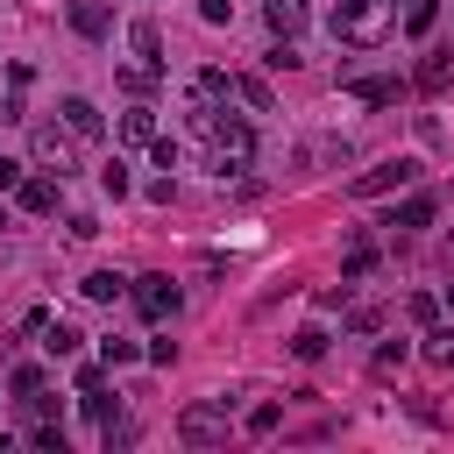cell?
Instances as JSON below:
<instances>
[{
    "label": "cell",
    "mask_w": 454,
    "mask_h": 454,
    "mask_svg": "<svg viewBox=\"0 0 454 454\" xmlns=\"http://www.w3.org/2000/svg\"><path fill=\"white\" fill-rule=\"evenodd\" d=\"M390 7H397V0H340V7H333V35L355 43V50H376V43L390 35Z\"/></svg>",
    "instance_id": "obj_1"
},
{
    "label": "cell",
    "mask_w": 454,
    "mask_h": 454,
    "mask_svg": "<svg viewBox=\"0 0 454 454\" xmlns=\"http://www.w3.org/2000/svg\"><path fill=\"white\" fill-rule=\"evenodd\" d=\"M177 440H184V447H220V440H227V397H220V404H192V411L177 419Z\"/></svg>",
    "instance_id": "obj_2"
},
{
    "label": "cell",
    "mask_w": 454,
    "mask_h": 454,
    "mask_svg": "<svg viewBox=\"0 0 454 454\" xmlns=\"http://www.w3.org/2000/svg\"><path fill=\"white\" fill-rule=\"evenodd\" d=\"M411 177H419V163H411V156H390V163L362 170V177H355L348 192H355V199H376V192H397V184H411Z\"/></svg>",
    "instance_id": "obj_3"
},
{
    "label": "cell",
    "mask_w": 454,
    "mask_h": 454,
    "mask_svg": "<svg viewBox=\"0 0 454 454\" xmlns=\"http://www.w3.org/2000/svg\"><path fill=\"white\" fill-rule=\"evenodd\" d=\"M135 312L142 319H170L177 312V284L170 277H135Z\"/></svg>",
    "instance_id": "obj_4"
},
{
    "label": "cell",
    "mask_w": 454,
    "mask_h": 454,
    "mask_svg": "<svg viewBox=\"0 0 454 454\" xmlns=\"http://www.w3.org/2000/svg\"><path fill=\"white\" fill-rule=\"evenodd\" d=\"M35 163H50L57 177H64V170H78V149H71V135H57V128H35Z\"/></svg>",
    "instance_id": "obj_5"
},
{
    "label": "cell",
    "mask_w": 454,
    "mask_h": 454,
    "mask_svg": "<svg viewBox=\"0 0 454 454\" xmlns=\"http://www.w3.org/2000/svg\"><path fill=\"white\" fill-rule=\"evenodd\" d=\"M64 128H71L78 142H99V128H106V121H99V106H92V99H64Z\"/></svg>",
    "instance_id": "obj_6"
},
{
    "label": "cell",
    "mask_w": 454,
    "mask_h": 454,
    "mask_svg": "<svg viewBox=\"0 0 454 454\" xmlns=\"http://www.w3.org/2000/svg\"><path fill=\"white\" fill-rule=\"evenodd\" d=\"M14 199H21V213H57V177H21Z\"/></svg>",
    "instance_id": "obj_7"
},
{
    "label": "cell",
    "mask_w": 454,
    "mask_h": 454,
    "mask_svg": "<svg viewBox=\"0 0 454 454\" xmlns=\"http://www.w3.org/2000/svg\"><path fill=\"white\" fill-rule=\"evenodd\" d=\"M71 28H78V35H92V43H99V35H106V28H114V14H106V7H99V0H71Z\"/></svg>",
    "instance_id": "obj_8"
},
{
    "label": "cell",
    "mask_w": 454,
    "mask_h": 454,
    "mask_svg": "<svg viewBox=\"0 0 454 454\" xmlns=\"http://www.w3.org/2000/svg\"><path fill=\"white\" fill-rule=\"evenodd\" d=\"M348 92H355L362 106H390V99H397V78H348Z\"/></svg>",
    "instance_id": "obj_9"
},
{
    "label": "cell",
    "mask_w": 454,
    "mask_h": 454,
    "mask_svg": "<svg viewBox=\"0 0 454 454\" xmlns=\"http://www.w3.org/2000/svg\"><path fill=\"white\" fill-rule=\"evenodd\" d=\"M270 28L277 35H298L305 28V0H270Z\"/></svg>",
    "instance_id": "obj_10"
},
{
    "label": "cell",
    "mask_w": 454,
    "mask_h": 454,
    "mask_svg": "<svg viewBox=\"0 0 454 454\" xmlns=\"http://www.w3.org/2000/svg\"><path fill=\"white\" fill-rule=\"evenodd\" d=\"M419 85H426V92H447V85H454V57H426V64H419Z\"/></svg>",
    "instance_id": "obj_11"
},
{
    "label": "cell",
    "mask_w": 454,
    "mask_h": 454,
    "mask_svg": "<svg viewBox=\"0 0 454 454\" xmlns=\"http://www.w3.org/2000/svg\"><path fill=\"white\" fill-rule=\"evenodd\" d=\"M78 291H85V298H99V305H106V298H121V291H128V277H114V270H92V277H85V284H78Z\"/></svg>",
    "instance_id": "obj_12"
},
{
    "label": "cell",
    "mask_w": 454,
    "mask_h": 454,
    "mask_svg": "<svg viewBox=\"0 0 454 454\" xmlns=\"http://www.w3.org/2000/svg\"><path fill=\"white\" fill-rule=\"evenodd\" d=\"M121 135H128V142H156V114H149V106L121 114Z\"/></svg>",
    "instance_id": "obj_13"
},
{
    "label": "cell",
    "mask_w": 454,
    "mask_h": 454,
    "mask_svg": "<svg viewBox=\"0 0 454 454\" xmlns=\"http://www.w3.org/2000/svg\"><path fill=\"white\" fill-rule=\"evenodd\" d=\"M426 220H433V199H426V192H419V199H404V206L390 213V227H426Z\"/></svg>",
    "instance_id": "obj_14"
},
{
    "label": "cell",
    "mask_w": 454,
    "mask_h": 454,
    "mask_svg": "<svg viewBox=\"0 0 454 454\" xmlns=\"http://www.w3.org/2000/svg\"><path fill=\"white\" fill-rule=\"evenodd\" d=\"M227 92H241L255 114H270V85H262V78H227Z\"/></svg>",
    "instance_id": "obj_15"
},
{
    "label": "cell",
    "mask_w": 454,
    "mask_h": 454,
    "mask_svg": "<svg viewBox=\"0 0 454 454\" xmlns=\"http://www.w3.org/2000/svg\"><path fill=\"white\" fill-rule=\"evenodd\" d=\"M43 454H64V419H35V433H28Z\"/></svg>",
    "instance_id": "obj_16"
},
{
    "label": "cell",
    "mask_w": 454,
    "mask_h": 454,
    "mask_svg": "<svg viewBox=\"0 0 454 454\" xmlns=\"http://www.w3.org/2000/svg\"><path fill=\"white\" fill-rule=\"evenodd\" d=\"M426 362H433V369H447V362H454V333H447V326H433V333H426Z\"/></svg>",
    "instance_id": "obj_17"
},
{
    "label": "cell",
    "mask_w": 454,
    "mask_h": 454,
    "mask_svg": "<svg viewBox=\"0 0 454 454\" xmlns=\"http://www.w3.org/2000/svg\"><path fill=\"white\" fill-rule=\"evenodd\" d=\"M369 270H376V248H369V241H355V248H348V262H340V277H369Z\"/></svg>",
    "instance_id": "obj_18"
},
{
    "label": "cell",
    "mask_w": 454,
    "mask_h": 454,
    "mask_svg": "<svg viewBox=\"0 0 454 454\" xmlns=\"http://www.w3.org/2000/svg\"><path fill=\"white\" fill-rule=\"evenodd\" d=\"M291 355H298V362H319V355H326V333H319V326H305V333L291 340Z\"/></svg>",
    "instance_id": "obj_19"
},
{
    "label": "cell",
    "mask_w": 454,
    "mask_h": 454,
    "mask_svg": "<svg viewBox=\"0 0 454 454\" xmlns=\"http://www.w3.org/2000/svg\"><path fill=\"white\" fill-rule=\"evenodd\" d=\"M7 390H14V397H35V390H43V369H35V362H21V369L7 376Z\"/></svg>",
    "instance_id": "obj_20"
},
{
    "label": "cell",
    "mask_w": 454,
    "mask_h": 454,
    "mask_svg": "<svg viewBox=\"0 0 454 454\" xmlns=\"http://www.w3.org/2000/svg\"><path fill=\"white\" fill-rule=\"evenodd\" d=\"M128 43H135L142 57H156V50H163V35H156V21H135V28H128Z\"/></svg>",
    "instance_id": "obj_21"
},
{
    "label": "cell",
    "mask_w": 454,
    "mask_h": 454,
    "mask_svg": "<svg viewBox=\"0 0 454 454\" xmlns=\"http://www.w3.org/2000/svg\"><path fill=\"white\" fill-rule=\"evenodd\" d=\"M43 333H50V340H43V348H50V355H78V333H71V326H64V319H57V326H43Z\"/></svg>",
    "instance_id": "obj_22"
},
{
    "label": "cell",
    "mask_w": 454,
    "mask_h": 454,
    "mask_svg": "<svg viewBox=\"0 0 454 454\" xmlns=\"http://www.w3.org/2000/svg\"><path fill=\"white\" fill-rule=\"evenodd\" d=\"M433 14H440L433 0H411V7H404V28H411V35H426V28H433Z\"/></svg>",
    "instance_id": "obj_23"
},
{
    "label": "cell",
    "mask_w": 454,
    "mask_h": 454,
    "mask_svg": "<svg viewBox=\"0 0 454 454\" xmlns=\"http://www.w3.org/2000/svg\"><path fill=\"white\" fill-rule=\"evenodd\" d=\"M121 85H128V92H149V85H156V64H128Z\"/></svg>",
    "instance_id": "obj_24"
},
{
    "label": "cell",
    "mask_w": 454,
    "mask_h": 454,
    "mask_svg": "<svg viewBox=\"0 0 454 454\" xmlns=\"http://www.w3.org/2000/svg\"><path fill=\"white\" fill-rule=\"evenodd\" d=\"M404 312H411V319H419V326H433V319H440V298H433V291H419V298H411V305H404Z\"/></svg>",
    "instance_id": "obj_25"
},
{
    "label": "cell",
    "mask_w": 454,
    "mask_h": 454,
    "mask_svg": "<svg viewBox=\"0 0 454 454\" xmlns=\"http://www.w3.org/2000/svg\"><path fill=\"white\" fill-rule=\"evenodd\" d=\"M99 184H106V192H114V199H121V192H128V163H121V156H114V163H106V170H99Z\"/></svg>",
    "instance_id": "obj_26"
},
{
    "label": "cell",
    "mask_w": 454,
    "mask_h": 454,
    "mask_svg": "<svg viewBox=\"0 0 454 454\" xmlns=\"http://www.w3.org/2000/svg\"><path fill=\"white\" fill-rule=\"evenodd\" d=\"M99 355H106V369H121V362H135V340H99Z\"/></svg>",
    "instance_id": "obj_27"
},
{
    "label": "cell",
    "mask_w": 454,
    "mask_h": 454,
    "mask_svg": "<svg viewBox=\"0 0 454 454\" xmlns=\"http://www.w3.org/2000/svg\"><path fill=\"white\" fill-rule=\"evenodd\" d=\"M277 419H284V411H277V404H255V411H248V433H270V426H277Z\"/></svg>",
    "instance_id": "obj_28"
},
{
    "label": "cell",
    "mask_w": 454,
    "mask_h": 454,
    "mask_svg": "<svg viewBox=\"0 0 454 454\" xmlns=\"http://www.w3.org/2000/svg\"><path fill=\"white\" fill-rule=\"evenodd\" d=\"M14 184H21V163H14V156H0V192H14Z\"/></svg>",
    "instance_id": "obj_29"
},
{
    "label": "cell",
    "mask_w": 454,
    "mask_h": 454,
    "mask_svg": "<svg viewBox=\"0 0 454 454\" xmlns=\"http://www.w3.org/2000/svg\"><path fill=\"white\" fill-rule=\"evenodd\" d=\"M199 14H206V21H227L234 7H227V0H199Z\"/></svg>",
    "instance_id": "obj_30"
},
{
    "label": "cell",
    "mask_w": 454,
    "mask_h": 454,
    "mask_svg": "<svg viewBox=\"0 0 454 454\" xmlns=\"http://www.w3.org/2000/svg\"><path fill=\"white\" fill-rule=\"evenodd\" d=\"M447 305H454V284H447Z\"/></svg>",
    "instance_id": "obj_31"
},
{
    "label": "cell",
    "mask_w": 454,
    "mask_h": 454,
    "mask_svg": "<svg viewBox=\"0 0 454 454\" xmlns=\"http://www.w3.org/2000/svg\"><path fill=\"white\" fill-rule=\"evenodd\" d=\"M0 227H7V213H0Z\"/></svg>",
    "instance_id": "obj_32"
}]
</instances>
